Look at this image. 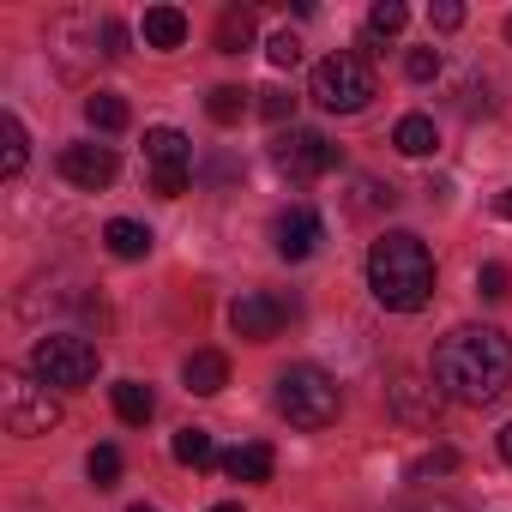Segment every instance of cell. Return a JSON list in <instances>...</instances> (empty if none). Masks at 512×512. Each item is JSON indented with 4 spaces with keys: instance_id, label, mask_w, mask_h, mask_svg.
I'll return each instance as SVG.
<instances>
[{
    "instance_id": "cell-6",
    "label": "cell",
    "mask_w": 512,
    "mask_h": 512,
    "mask_svg": "<svg viewBox=\"0 0 512 512\" xmlns=\"http://www.w3.org/2000/svg\"><path fill=\"white\" fill-rule=\"evenodd\" d=\"M31 374H37L43 386H55V392H79V386L97 380V350H91L85 338H67V332L37 338V350H31Z\"/></svg>"
},
{
    "instance_id": "cell-20",
    "label": "cell",
    "mask_w": 512,
    "mask_h": 512,
    "mask_svg": "<svg viewBox=\"0 0 512 512\" xmlns=\"http://www.w3.org/2000/svg\"><path fill=\"white\" fill-rule=\"evenodd\" d=\"M247 43H253V13H247V7H229V13L217 19V49H223V55H241Z\"/></svg>"
},
{
    "instance_id": "cell-30",
    "label": "cell",
    "mask_w": 512,
    "mask_h": 512,
    "mask_svg": "<svg viewBox=\"0 0 512 512\" xmlns=\"http://www.w3.org/2000/svg\"><path fill=\"white\" fill-rule=\"evenodd\" d=\"M260 115L266 121H290L296 115V97L290 91H260Z\"/></svg>"
},
{
    "instance_id": "cell-15",
    "label": "cell",
    "mask_w": 512,
    "mask_h": 512,
    "mask_svg": "<svg viewBox=\"0 0 512 512\" xmlns=\"http://www.w3.org/2000/svg\"><path fill=\"white\" fill-rule=\"evenodd\" d=\"M139 37H145V49H181L187 43V13L181 7H151Z\"/></svg>"
},
{
    "instance_id": "cell-32",
    "label": "cell",
    "mask_w": 512,
    "mask_h": 512,
    "mask_svg": "<svg viewBox=\"0 0 512 512\" xmlns=\"http://www.w3.org/2000/svg\"><path fill=\"white\" fill-rule=\"evenodd\" d=\"M428 19H434V31H458V25H464V7H458V0H440Z\"/></svg>"
},
{
    "instance_id": "cell-28",
    "label": "cell",
    "mask_w": 512,
    "mask_h": 512,
    "mask_svg": "<svg viewBox=\"0 0 512 512\" xmlns=\"http://www.w3.org/2000/svg\"><path fill=\"white\" fill-rule=\"evenodd\" d=\"M404 73H410L416 85L440 79V49H410V55H404Z\"/></svg>"
},
{
    "instance_id": "cell-29",
    "label": "cell",
    "mask_w": 512,
    "mask_h": 512,
    "mask_svg": "<svg viewBox=\"0 0 512 512\" xmlns=\"http://www.w3.org/2000/svg\"><path fill=\"white\" fill-rule=\"evenodd\" d=\"M266 55H272V67H296V61H302V43H296L290 31H278V37L266 43Z\"/></svg>"
},
{
    "instance_id": "cell-14",
    "label": "cell",
    "mask_w": 512,
    "mask_h": 512,
    "mask_svg": "<svg viewBox=\"0 0 512 512\" xmlns=\"http://www.w3.org/2000/svg\"><path fill=\"white\" fill-rule=\"evenodd\" d=\"M181 380H187V392L217 398V392L229 386V356H223V350H193L187 368H181Z\"/></svg>"
},
{
    "instance_id": "cell-18",
    "label": "cell",
    "mask_w": 512,
    "mask_h": 512,
    "mask_svg": "<svg viewBox=\"0 0 512 512\" xmlns=\"http://www.w3.org/2000/svg\"><path fill=\"white\" fill-rule=\"evenodd\" d=\"M151 410H157L151 386H139V380H121V386H115V416H121V422L145 428V422H151Z\"/></svg>"
},
{
    "instance_id": "cell-1",
    "label": "cell",
    "mask_w": 512,
    "mask_h": 512,
    "mask_svg": "<svg viewBox=\"0 0 512 512\" xmlns=\"http://www.w3.org/2000/svg\"><path fill=\"white\" fill-rule=\"evenodd\" d=\"M434 380L458 404H494L512 386V338L494 326H452L434 344Z\"/></svg>"
},
{
    "instance_id": "cell-26",
    "label": "cell",
    "mask_w": 512,
    "mask_h": 512,
    "mask_svg": "<svg viewBox=\"0 0 512 512\" xmlns=\"http://www.w3.org/2000/svg\"><path fill=\"white\" fill-rule=\"evenodd\" d=\"M446 470H458V452H452V446H434V452H422V458L410 464V476H416V482H428V476H446Z\"/></svg>"
},
{
    "instance_id": "cell-37",
    "label": "cell",
    "mask_w": 512,
    "mask_h": 512,
    "mask_svg": "<svg viewBox=\"0 0 512 512\" xmlns=\"http://www.w3.org/2000/svg\"><path fill=\"white\" fill-rule=\"evenodd\" d=\"M127 512H157V506H127Z\"/></svg>"
},
{
    "instance_id": "cell-19",
    "label": "cell",
    "mask_w": 512,
    "mask_h": 512,
    "mask_svg": "<svg viewBox=\"0 0 512 512\" xmlns=\"http://www.w3.org/2000/svg\"><path fill=\"white\" fill-rule=\"evenodd\" d=\"M25 157H31V145H25L19 115H0V175H19V169H25Z\"/></svg>"
},
{
    "instance_id": "cell-27",
    "label": "cell",
    "mask_w": 512,
    "mask_h": 512,
    "mask_svg": "<svg viewBox=\"0 0 512 512\" xmlns=\"http://www.w3.org/2000/svg\"><path fill=\"white\" fill-rule=\"evenodd\" d=\"M476 290H482V302H506L512 296V272L506 266H482L476 272Z\"/></svg>"
},
{
    "instance_id": "cell-9",
    "label": "cell",
    "mask_w": 512,
    "mask_h": 512,
    "mask_svg": "<svg viewBox=\"0 0 512 512\" xmlns=\"http://www.w3.org/2000/svg\"><path fill=\"white\" fill-rule=\"evenodd\" d=\"M284 320H290V302H284V296H266V290H247V296L229 308V326H235V338H247V344L278 338Z\"/></svg>"
},
{
    "instance_id": "cell-10",
    "label": "cell",
    "mask_w": 512,
    "mask_h": 512,
    "mask_svg": "<svg viewBox=\"0 0 512 512\" xmlns=\"http://www.w3.org/2000/svg\"><path fill=\"white\" fill-rule=\"evenodd\" d=\"M326 241V223L314 205H290L272 217V247H278V260H308V253Z\"/></svg>"
},
{
    "instance_id": "cell-11",
    "label": "cell",
    "mask_w": 512,
    "mask_h": 512,
    "mask_svg": "<svg viewBox=\"0 0 512 512\" xmlns=\"http://www.w3.org/2000/svg\"><path fill=\"white\" fill-rule=\"evenodd\" d=\"M61 175H67L73 187H85V193H103V187L121 175V157H115L109 145H67V151H61Z\"/></svg>"
},
{
    "instance_id": "cell-13",
    "label": "cell",
    "mask_w": 512,
    "mask_h": 512,
    "mask_svg": "<svg viewBox=\"0 0 512 512\" xmlns=\"http://www.w3.org/2000/svg\"><path fill=\"white\" fill-rule=\"evenodd\" d=\"M272 470H278V452L266 440H247V446L223 452V476L229 482H272Z\"/></svg>"
},
{
    "instance_id": "cell-38",
    "label": "cell",
    "mask_w": 512,
    "mask_h": 512,
    "mask_svg": "<svg viewBox=\"0 0 512 512\" xmlns=\"http://www.w3.org/2000/svg\"><path fill=\"white\" fill-rule=\"evenodd\" d=\"M506 43H512V19H506Z\"/></svg>"
},
{
    "instance_id": "cell-35",
    "label": "cell",
    "mask_w": 512,
    "mask_h": 512,
    "mask_svg": "<svg viewBox=\"0 0 512 512\" xmlns=\"http://www.w3.org/2000/svg\"><path fill=\"white\" fill-rule=\"evenodd\" d=\"M416 512H458V506H446V500H434V506H416Z\"/></svg>"
},
{
    "instance_id": "cell-17",
    "label": "cell",
    "mask_w": 512,
    "mask_h": 512,
    "mask_svg": "<svg viewBox=\"0 0 512 512\" xmlns=\"http://www.w3.org/2000/svg\"><path fill=\"white\" fill-rule=\"evenodd\" d=\"M392 145H398L404 157H428V151L440 145V133H434V121H428V115H404V121L392 127Z\"/></svg>"
},
{
    "instance_id": "cell-16",
    "label": "cell",
    "mask_w": 512,
    "mask_h": 512,
    "mask_svg": "<svg viewBox=\"0 0 512 512\" xmlns=\"http://www.w3.org/2000/svg\"><path fill=\"white\" fill-rule=\"evenodd\" d=\"M103 241H109L115 260H145V253H151V229L133 223V217H115V223L103 229Z\"/></svg>"
},
{
    "instance_id": "cell-34",
    "label": "cell",
    "mask_w": 512,
    "mask_h": 512,
    "mask_svg": "<svg viewBox=\"0 0 512 512\" xmlns=\"http://www.w3.org/2000/svg\"><path fill=\"white\" fill-rule=\"evenodd\" d=\"M500 458H506V464H512V422H506V428H500Z\"/></svg>"
},
{
    "instance_id": "cell-3",
    "label": "cell",
    "mask_w": 512,
    "mask_h": 512,
    "mask_svg": "<svg viewBox=\"0 0 512 512\" xmlns=\"http://www.w3.org/2000/svg\"><path fill=\"white\" fill-rule=\"evenodd\" d=\"M338 380L326 374V368H314V362H296V368H284L278 374V410H284V422L290 428H332L338 422Z\"/></svg>"
},
{
    "instance_id": "cell-31",
    "label": "cell",
    "mask_w": 512,
    "mask_h": 512,
    "mask_svg": "<svg viewBox=\"0 0 512 512\" xmlns=\"http://www.w3.org/2000/svg\"><path fill=\"white\" fill-rule=\"evenodd\" d=\"M121 55H127V25L103 19V61H121Z\"/></svg>"
},
{
    "instance_id": "cell-36",
    "label": "cell",
    "mask_w": 512,
    "mask_h": 512,
    "mask_svg": "<svg viewBox=\"0 0 512 512\" xmlns=\"http://www.w3.org/2000/svg\"><path fill=\"white\" fill-rule=\"evenodd\" d=\"M211 512H241V506H235V500H223V506H211Z\"/></svg>"
},
{
    "instance_id": "cell-7",
    "label": "cell",
    "mask_w": 512,
    "mask_h": 512,
    "mask_svg": "<svg viewBox=\"0 0 512 512\" xmlns=\"http://www.w3.org/2000/svg\"><path fill=\"white\" fill-rule=\"evenodd\" d=\"M145 163H151V187L157 199H181L187 175H193V145L181 127H151L145 133Z\"/></svg>"
},
{
    "instance_id": "cell-5",
    "label": "cell",
    "mask_w": 512,
    "mask_h": 512,
    "mask_svg": "<svg viewBox=\"0 0 512 512\" xmlns=\"http://www.w3.org/2000/svg\"><path fill=\"white\" fill-rule=\"evenodd\" d=\"M0 416L13 434H49L61 422V398L37 374H0Z\"/></svg>"
},
{
    "instance_id": "cell-12",
    "label": "cell",
    "mask_w": 512,
    "mask_h": 512,
    "mask_svg": "<svg viewBox=\"0 0 512 512\" xmlns=\"http://www.w3.org/2000/svg\"><path fill=\"white\" fill-rule=\"evenodd\" d=\"M392 416L398 422H416V428H434V416H440V380L428 374H398L392 380Z\"/></svg>"
},
{
    "instance_id": "cell-4",
    "label": "cell",
    "mask_w": 512,
    "mask_h": 512,
    "mask_svg": "<svg viewBox=\"0 0 512 512\" xmlns=\"http://www.w3.org/2000/svg\"><path fill=\"white\" fill-rule=\"evenodd\" d=\"M314 103L320 109H332V115H356V109H368L374 103V73H368V61L362 55H326L320 67H314Z\"/></svg>"
},
{
    "instance_id": "cell-21",
    "label": "cell",
    "mask_w": 512,
    "mask_h": 512,
    "mask_svg": "<svg viewBox=\"0 0 512 512\" xmlns=\"http://www.w3.org/2000/svg\"><path fill=\"white\" fill-rule=\"evenodd\" d=\"M85 121H91L97 133H121V127H127V103H121L115 91H97V97H85Z\"/></svg>"
},
{
    "instance_id": "cell-33",
    "label": "cell",
    "mask_w": 512,
    "mask_h": 512,
    "mask_svg": "<svg viewBox=\"0 0 512 512\" xmlns=\"http://www.w3.org/2000/svg\"><path fill=\"white\" fill-rule=\"evenodd\" d=\"M494 217H506V223H512V187H500V193H494Z\"/></svg>"
},
{
    "instance_id": "cell-25",
    "label": "cell",
    "mask_w": 512,
    "mask_h": 512,
    "mask_svg": "<svg viewBox=\"0 0 512 512\" xmlns=\"http://www.w3.org/2000/svg\"><path fill=\"white\" fill-rule=\"evenodd\" d=\"M85 470H91L97 488H115V482H121V452H115V446H97V452L85 458Z\"/></svg>"
},
{
    "instance_id": "cell-24",
    "label": "cell",
    "mask_w": 512,
    "mask_h": 512,
    "mask_svg": "<svg viewBox=\"0 0 512 512\" xmlns=\"http://www.w3.org/2000/svg\"><path fill=\"white\" fill-rule=\"evenodd\" d=\"M404 25H410V7H404V0H380V7L368 13V31H374V37H398Z\"/></svg>"
},
{
    "instance_id": "cell-8",
    "label": "cell",
    "mask_w": 512,
    "mask_h": 512,
    "mask_svg": "<svg viewBox=\"0 0 512 512\" xmlns=\"http://www.w3.org/2000/svg\"><path fill=\"white\" fill-rule=\"evenodd\" d=\"M272 163H278L290 181H320V175L338 169V145H332L326 133H302V127H290V133L272 145Z\"/></svg>"
},
{
    "instance_id": "cell-23",
    "label": "cell",
    "mask_w": 512,
    "mask_h": 512,
    "mask_svg": "<svg viewBox=\"0 0 512 512\" xmlns=\"http://www.w3.org/2000/svg\"><path fill=\"white\" fill-rule=\"evenodd\" d=\"M205 109H211V121H217V127H235V121L247 115V91H235V85H217V91L205 97Z\"/></svg>"
},
{
    "instance_id": "cell-22",
    "label": "cell",
    "mask_w": 512,
    "mask_h": 512,
    "mask_svg": "<svg viewBox=\"0 0 512 512\" xmlns=\"http://www.w3.org/2000/svg\"><path fill=\"white\" fill-rule=\"evenodd\" d=\"M175 464H187V470H205V464H217V446H211V434H205V428H181V434H175Z\"/></svg>"
},
{
    "instance_id": "cell-2",
    "label": "cell",
    "mask_w": 512,
    "mask_h": 512,
    "mask_svg": "<svg viewBox=\"0 0 512 512\" xmlns=\"http://www.w3.org/2000/svg\"><path fill=\"white\" fill-rule=\"evenodd\" d=\"M368 290L392 314L428 308V296H434V260H428V247L410 229H392V235H380L368 247Z\"/></svg>"
}]
</instances>
